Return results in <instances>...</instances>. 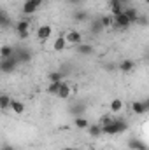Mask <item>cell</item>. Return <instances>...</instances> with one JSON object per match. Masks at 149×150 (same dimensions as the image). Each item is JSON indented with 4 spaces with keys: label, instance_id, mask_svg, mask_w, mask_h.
Wrapping results in <instances>:
<instances>
[{
    "label": "cell",
    "instance_id": "1",
    "mask_svg": "<svg viewBox=\"0 0 149 150\" xmlns=\"http://www.w3.org/2000/svg\"><path fill=\"white\" fill-rule=\"evenodd\" d=\"M104 127V134L107 136H116V134H121L128 129V124L125 119H119V117H114V120L109 122L107 126H102Z\"/></svg>",
    "mask_w": 149,
    "mask_h": 150
},
{
    "label": "cell",
    "instance_id": "2",
    "mask_svg": "<svg viewBox=\"0 0 149 150\" xmlns=\"http://www.w3.org/2000/svg\"><path fill=\"white\" fill-rule=\"evenodd\" d=\"M18 65H19V61H18L16 54H12L11 58L0 61V70H2V74H12V72L18 68Z\"/></svg>",
    "mask_w": 149,
    "mask_h": 150
},
{
    "label": "cell",
    "instance_id": "3",
    "mask_svg": "<svg viewBox=\"0 0 149 150\" xmlns=\"http://www.w3.org/2000/svg\"><path fill=\"white\" fill-rule=\"evenodd\" d=\"M14 28H16V33H18V37L21 40L28 38V35H30V21L28 19H19L14 25Z\"/></svg>",
    "mask_w": 149,
    "mask_h": 150
},
{
    "label": "cell",
    "instance_id": "4",
    "mask_svg": "<svg viewBox=\"0 0 149 150\" xmlns=\"http://www.w3.org/2000/svg\"><path fill=\"white\" fill-rule=\"evenodd\" d=\"M132 26V21L128 19V16L125 14V11L117 16H114V28L116 30H128Z\"/></svg>",
    "mask_w": 149,
    "mask_h": 150
},
{
    "label": "cell",
    "instance_id": "5",
    "mask_svg": "<svg viewBox=\"0 0 149 150\" xmlns=\"http://www.w3.org/2000/svg\"><path fill=\"white\" fill-rule=\"evenodd\" d=\"M65 38H67V42L70 44V45H79V44H82V33L79 32V30H67L65 33Z\"/></svg>",
    "mask_w": 149,
    "mask_h": 150
},
{
    "label": "cell",
    "instance_id": "6",
    "mask_svg": "<svg viewBox=\"0 0 149 150\" xmlns=\"http://www.w3.org/2000/svg\"><path fill=\"white\" fill-rule=\"evenodd\" d=\"M51 35H53V26L51 25H40L37 28V38L40 42H46Z\"/></svg>",
    "mask_w": 149,
    "mask_h": 150
},
{
    "label": "cell",
    "instance_id": "7",
    "mask_svg": "<svg viewBox=\"0 0 149 150\" xmlns=\"http://www.w3.org/2000/svg\"><path fill=\"white\" fill-rule=\"evenodd\" d=\"M16 58H18V61H19V65L21 63H28L30 59H32V52L28 51V49H25V47H16Z\"/></svg>",
    "mask_w": 149,
    "mask_h": 150
},
{
    "label": "cell",
    "instance_id": "8",
    "mask_svg": "<svg viewBox=\"0 0 149 150\" xmlns=\"http://www.w3.org/2000/svg\"><path fill=\"white\" fill-rule=\"evenodd\" d=\"M86 133H88L91 138H100V136L104 134V127H102L100 122H93V124H90V127L86 129Z\"/></svg>",
    "mask_w": 149,
    "mask_h": 150
},
{
    "label": "cell",
    "instance_id": "9",
    "mask_svg": "<svg viewBox=\"0 0 149 150\" xmlns=\"http://www.w3.org/2000/svg\"><path fill=\"white\" fill-rule=\"evenodd\" d=\"M70 94H72V86H70V82L63 80V82H62V87H60V93H58L56 98H60V100H67V98H70Z\"/></svg>",
    "mask_w": 149,
    "mask_h": 150
},
{
    "label": "cell",
    "instance_id": "10",
    "mask_svg": "<svg viewBox=\"0 0 149 150\" xmlns=\"http://www.w3.org/2000/svg\"><path fill=\"white\" fill-rule=\"evenodd\" d=\"M130 108H132V113H135V115H144L146 112H149L146 107V101H132Z\"/></svg>",
    "mask_w": 149,
    "mask_h": 150
},
{
    "label": "cell",
    "instance_id": "11",
    "mask_svg": "<svg viewBox=\"0 0 149 150\" xmlns=\"http://www.w3.org/2000/svg\"><path fill=\"white\" fill-rule=\"evenodd\" d=\"M67 45H69V42H67L65 35H58V37L54 38V42H53V49H54L56 52L65 51V49H67Z\"/></svg>",
    "mask_w": 149,
    "mask_h": 150
},
{
    "label": "cell",
    "instance_id": "12",
    "mask_svg": "<svg viewBox=\"0 0 149 150\" xmlns=\"http://www.w3.org/2000/svg\"><path fill=\"white\" fill-rule=\"evenodd\" d=\"M126 145H128L130 150H148V145H146L140 138H130Z\"/></svg>",
    "mask_w": 149,
    "mask_h": 150
},
{
    "label": "cell",
    "instance_id": "13",
    "mask_svg": "<svg viewBox=\"0 0 149 150\" xmlns=\"http://www.w3.org/2000/svg\"><path fill=\"white\" fill-rule=\"evenodd\" d=\"M109 11H111L112 16H117L125 11V5L119 2V0H109Z\"/></svg>",
    "mask_w": 149,
    "mask_h": 150
},
{
    "label": "cell",
    "instance_id": "14",
    "mask_svg": "<svg viewBox=\"0 0 149 150\" xmlns=\"http://www.w3.org/2000/svg\"><path fill=\"white\" fill-rule=\"evenodd\" d=\"M75 51H77V54H81V56H90V54H93L95 52V49H93V45H90V44H79V45H75Z\"/></svg>",
    "mask_w": 149,
    "mask_h": 150
},
{
    "label": "cell",
    "instance_id": "15",
    "mask_svg": "<svg viewBox=\"0 0 149 150\" xmlns=\"http://www.w3.org/2000/svg\"><path fill=\"white\" fill-rule=\"evenodd\" d=\"M72 19H74L75 23H84V21L90 19V14L84 9H77V11H74V14H72Z\"/></svg>",
    "mask_w": 149,
    "mask_h": 150
},
{
    "label": "cell",
    "instance_id": "16",
    "mask_svg": "<svg viewBox=\"0 0 149 150\" xmlns=\"http://www.w3.org/2000/svg\"><path fill=\"white\" fill-rule=\"evenodd\" d=\"M11 110L16 113V115H23V113H25V110H27V107H25V103H23L21 100H14V98H12Z\"/></svg>",
    "mask_w": 149,
    "mask_h": 150
},
{
    "label": "cell",
    "instance_id": "17",
    "mask_svg": "<svg viewBox=\"0 0 149 150\" xmlns=\"http://www.w3.org/2000/svg\"><path fill=\"white\" fill-rule=\"evenodd\" d=\"M123 107H125V103H123V100H119V98H114L111 103H109V110H111L112 115L119 113L121 110H123Z\"/></svg>",
    "mask_w": 149,
    "mask_h": 150
},
{
    "label": "cell",
    "instance_id": "18",
    "mask_svg": "<svg viewBox=\"0 0 149 150\" xmlns=\"http://www.w3.org/2000/svg\"><path fill=\"white\" fill-rule=\"evenodd\" d=\"M69 112L72 113L74 117H81V115H84V112H86V105L84 103H74V105H70Z\"/></svg>",
    "mask_w": 149,
    "mask_h": 150
},
{
    "label": "cell",
    "instance_id": "19",
    "mask_svg": "<svg viewBox=\"0 0 149 150\" xmlns=\"http://www.w3.org/2000/svg\"><path fill=\"white\" fill-rule=\"evenodd\" d=\"M74 126L77 129H81V131H86L88 127H90V120L84 117V115H81V117H74Z\"/></svg>",
    "mask_w": 149,
    "mask_h": 150
},
{
    "label": "cell",
    "instance_id": "20",
    "mask_svg": "<svg viewBox=\"0 0 149 150\" xmlns=\"http://www.w3.org/2000/svg\"><path fill=\"white\" fill-rule=\"evenodd\" d=\"M125 14L128 16V19L132 21V25H133V23H137V21H139V18H140L139 11H137L135 7H130V5H128V7H125Z\"/></svg>",
    "mask_w": 149,
    "mask_h": 150
},
{
    "label": "cell",
    "instance_id": "21",
    "mask_svg": "<svg viewBox=\"0 0 149 150\" xmlns=\"http://www.w3.org/2000/svg\"><path fill=\"white\" fill-rule=\"evenodd\" d=\"M133 68H135V61L133 59H123L119 63V72H123V74H130Z\"/></svg>",
    "mask_w": 149,
    "mask_h": 150
},
{
    "label": "cell",
    "instance_id": "22",
    "mask_svg": "<svg viewBox=\"0 0 149 150\" xmlns=\"http://www.w3.org/2000/svg\"><path fill=\"white\" fill-rule=\"evenodd\" d=\"M105 28H104V25H102V21H100V18L98 19H93L91 21V25H90V32L93 33V35H98V33H102Z\"/></svg>",
    "mask_w": 149,
    "mask_h": 150
},
{
    "label": "cell",
    "instance_id": "23",
    "mask_svg": "<svg viewBox=\"0 0 149 150\" xmlns=\"http://www.w3.org/2000/svg\"><path fill=\"white\" fill-rule=\"evenodd\" d=\"M37 5H34L30 0H25V4H23V14L25 16H32V14H35L37 12Z\"/></svg>",
    "mask_w": 149,
    "mask_h": 150
},
{
    "label": "cell",
    "instance_id": "24",
    "mask_svg": "<svg viewBox=\"0 0 149 150\" xmlns=\"http://www.w3.org/2000/svg\"><path fill=\"white\" fill-rule=\"evenodd\" d=\"M14 52H16V47H12V45H4V47L0 49V59H7V58H11Z\"/></svg>",
    "mask_w": 149,
    "mask_h": 150
},
{
    "label": "cell",
    "instance_id": "25",
    "mask_svg": "<svg viewBox=\"0 0 149 150\" xmlns=\"http://www.w3.org/2000/svg\"><path fill=\"white\" fill-rule=\"evenodd\" d=\"M60 87H62V82H49V86H47V94H51V96H58Z\"/></svg>",
    "mask_w": 149,
    "mask_h": 150
},
{
    "label": "cell",
    "instance_id": "26",
    "mask_svg": "<svg viewBox=\"0 0 149 150\" xmlns=\"http://www.w3.org/2000/svg\"><path fill=\"white\" fill-rule=\"evenodd\" d=\"M11 103H12V98L4 93V94L0 96V108H2V110H7V108H11Z\"/></svg>",
    "mask_w": 149,
    "mask_h": 150
},
{
    "label": "cell",
    "instance_id": "27",
    "mask_svg": "<svg viewBox=\"0 0 149 150\" xmlns=\"http://www.w3.org/2000/svg\"><path fill=\"white\" fill-rule=\"evenodd\" d=\"M63 77H65V74L63 72H51L49 74V82H63Z\"/></svg>",
    "mask_w": 149,
    "mask_h": 150
},
{
    "label": "cell",
    "instance_id": "28",
    "mask_svg": "<svg viewBox=\"0 0 149 150\" xmlns=\"http://www.w3.org/2000/svg\"><path fill=\"white\" fill-rule=\"evenodd\" d=\"M100 21H102L104 28H111L112 23H114V16H112V14H105V16H102V18H100Z\"/></svg>",
    "mask_w": 149,
    "mask_h": 150
},
{
    "label": "cell",
    "instance_id": "29",
    "mask_svg": "<svg viewBox=\"0 0 149 150\" xmlns=\"http://www.w3.org/2000/svg\"><path fill=\"white\" fill-rule=\"evenodd\" d=\"M112 120H114V117H112V115H102V119H100L98 122H100L102 126H107V124L112 122Z\"/></svg>",
    "mask_w": 149,
    "mask_h": 150
},
{
    "label": "cell",
    "instance_id": "30",
    "mask_svg": "<svg viewBox=\"0 0 149 150\" xmlns=\"http://www.w3.org/2000/svg\"><path fill=\"white\" fill-rule=\"evenodd\" d=\"M2 26H4V28L9 26V16H7L5 12H2Z\"/></svg>",
    "mask_w": 149,
    "mask_h": 150
},
{
    "label": "cell",
    "instance_id": "31",
    "mask_svg": "<svg viewBox=\"0 0 149 150\" xmlns=\"http://www.w3.org/2000/svg\"><path fill=\"white\" fill-rule=\"evenodd\" d=\"M69 4H72V5H79V4H82L84 0H67Z\"/></svg>",
    "mask_w": 149,
    "mask_h": 150
},
{
    "label": "cell",
    "instance_id": "32",
    "mask_svg": "<svg viewBox=\"0 0 149 150\" xmlns=\"http://www.w3.org/2000/svg\"><path fill=\"white\" fill-rule=\"evenodd\" d=\"M30 2H32L34 5H37V7H40V5L44 4V0H30Z\"/></svg>",
    "mask_w": 149,
    "mask_h": 150
},
{
    "label": "cell",
    "instance_id": "33",
    "mask_svg": "<svg viewBox=\"0 0 149 150\" xmlns=\"http://www.w3.org/2000/svg\"><path fill=\"white\" fill-rule=\"evenodd\" d=\"M119 2H121V4H123V5H125V7H128V5H130V4H132V0H119Z\"/></svg>",
    "mask_w": 149,
    "mask_h": 150
},
{
    "label": "cell",
    "instance_id": "34",
    "mask_svg": "<svg viewBox=\"0 0 149 150\" xmlns=\"http://www.w3.org/2000/svg\"><path fill=\"white\" fill-rule=\"evenodd\" d=\"M2 150H14V147H11V145H4Z\"/></svg>",
    "mask_w": 149,
    "mask_h": 150
},
{
    "label": "cell",
    "instance_id": "35",
    "mask_svg": "<svg viewBox=\"0 0 149 150\" xmlns=\"http://www.w3.org/2000/svg\"><path fill=\"white\" fill-rule=\"evenodd\" d=\"M62 150H77V149H75V147H63Z\"/></svg>",
    "mask_w": 149,
    "mask_h": 150
},
{
    "label": "cell",
    "instance_id": "36",
    "mask_svg": "<svg viewBox=\"0 0 149 150\" xmlns=\"http://www.w3.org/2000/svg\"><path fill=\"white\" fill-rule=\"evenodd\" d=\"M144 101H146V107H148V110H149V98L148 100H144Z\"/></svg>",
    "mask_w": 149,
    "mask_h": 150
},
{
    "label": "cell",
    "instance_id": "37",
    "mask_svg": "<svg viewBox=\"0 0 149 150\" xmlns=\"http://www.w3.org/2000/svg\"><path fill=\"white\" fill-rule=\"evenodd\" d=\"M86 150H97V149H93V147H90V149H86Z\"/></svg>",
    "mask_w": 149,
    "mask_h": 150
}]
</instances>
